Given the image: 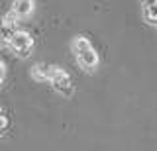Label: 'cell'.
Returning a JSON list of instances; mask_svg holds the SVG:
<instances>
[{
  "label": "cell",
  "mask_w": 157,
  "mask_h": 151,
  "mask_svg": "<svg viewBox=\"0 0 157 151\" xmlns=\"http://www.w3.org/2000/svg\"><path fill=\"white\" fill-rule=\"evenodd\" d=\"M73 53H75V59L78 63V67L85 71H94L98 67V53L94 51V47L90 45V41L82 36L73 37Z\"/></svg>",
  "instance_id": "cell-1"
},
{
  "label": "cell",
  "mask_w": 157,
  "mask_h": 151,
  "mask_svg": "<svg viewBox=\"0 0 157 151\" xmlns=\"http://www.w3.org/2000/svg\"><path fill=\"white\" fill-rule=\"evenodd\" d=\"M8 49L14 53L16 57H22V59H28L29 55H32L33 51V37L29 36L26 30H22L20 28L18 32L12 33V37H10L8 41Z\"/></svg>",
  "instance_id": "cell-2"
},
{
  "label": "cell",
  "mask_w": 157,
  "mask_h": 151,
  "mask_svg": "<svg viewBox=\"0 0 157 151\" xmlns=\"http://www.w3.org/2000/svg\"><path fill=\"white\" fill-rule=\"evenodd\" d=\"M49 82L53 85V89H55L59 94H63V96L73 94V81H71V77H69V73L63 71L61 67L51 65V79H49Z\"/></svg>",
  "instance_id": "cell-3"
},
{
  "label": "cell",
  "mask_w": 157,
  "mask_h": 151,
  "mask_svg": "<svg viewBox=\"0 0 157 151\" xmlns=\"http://www.w3.org/2000/svg\"><path fill=\"white\" fill-rule=\"evenodd\" d=\"M14 14L18 16V20H24L33 12V0H12V8Z\"/></svg>",
  "instance_id": "cell-4"
},
{
  "label": "cell",
  "mask_w": 157,
  "mask_h": 151,
  "mask_svg": "<svg viewBox=\"0 0 157 151\" xmlns=\"http://www.w3.org/2000/svg\"><path fill=\"white\" fill-rule=\"evenodd\" d=\"M32 77L39 82H49V79H51V65H47V63L33 65L32 67Z\"/></svg>",
  "instance_id": "cell-5"
},
{
  "label": "cell",
  "mask_w": 157,
  "mask_h": 151,
  "mask_svg": "<svg viewBox=\"0 0 157 151\" xmlns=\"http://www.w3.org/2000/svg\"><path fill=\"white\" fill-rule=\"evenodd\" d=\"M4 47H6V41L2 40V36H0V49H4Z\"/></svg>",
  "instance_id": "cell-6"
}]
</instances>
